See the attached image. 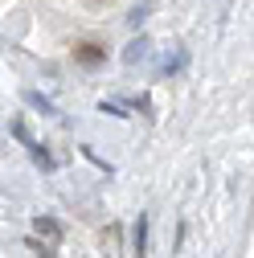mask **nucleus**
<instances>
[{
  "mask_svg": "<svg viewBox=\"0 0 254 258\" xmlns=\"http://www.w3.org/2000/svg\"><path fill=\"white\" fill-rule=\"evenodd\" d=\"M86 5H94V9H103V5H111V0H86Z\"/></svg>",
  "mask_w": 254,
  "mask_h": 258,
  "instance_id": "7",
  "label": "nucleus"
},
{
  "mask_svg": "<svg viewBox=\"0 0 254 258\" xmlns=\"http://www.w3.org/2000/svg\"><path fill=\"white\" fill-rule=\"evenodd\" d=\"M148 254V213H140V221H136V258H144Z\"/></svg>",
  "mask_w": 254,
  "mask_h": 258,
  "instance_id": "3",
  "label": "nucleus"
},
{
  "mask_svg": "<svg viewBox=\"0 0 254 258\" xmlns=\"http://www.w3.org/2000/svg\"><path fill=\"white\" fill-rule=\"evenodd\" d=\"M33 234H37V238H49V242H57V238H61V225H57L53 217H33Z\"/></svg>",
  "mask_w": 254,
  "mask_h": 258,
  "instance_id": "2",
  "label": "nucleus"
},
{
  "mask_svg": "<svg viewBox=\"0 0 254 258\" xmlns=\"http://www.w3.org/2000/svg\"><path fill=\"white\" fill-rule=\"evenodd\" d=\"M74 61H78V66H103V61H107V49H103L99 41H78V45H74Z\"/></svg>",
  "mask_w": 254,
  "mask_h": 258,
  "instance_id": "1",
  "label": "nucleus"
},
{
  "mask_svg": "<svg viewBox=\"0 0 254 258\" xmlns=\"http://www.w3.org/2000/svg\"><path fill=\"white\" fill-rule=\"evenodd\" d=\"M29 246H33V258H53V246H45V250H41V242H29Z\"/></svg>",
  "mask_w": 254,
  "mask_h": 258,
  "instance_id": "6",
  "label": "nucleus"
},
{
  "mask_svg": "<svg viewBox=\"0 0 254 258\" xmlns=\"http://www.w3.org/2000/svg\"><path fill=\"white\" fill-rule=\"evenodd\" d=\"M144 53H148V41H132V45H127V53H123V61H127V66H136Z\"/></svg>",
  "mask_w": 254,
  "mask_h": 258,
  "instance_id": "5",
  "label": "nucleus"
},
{
  "mask_svg": "<svg viewBox=\"0 0 254 258\" xmlns=\"http://www.w3.org/2000/svg\"><path fill=\"white\" fill-rule=\"evenodd\" d=\"M103 250L115 258L119 254V225H107V234H103Z\"/></svg>",
  "mask_w": 254,
  "mask_h": 258,
  "instance_id": "4",
  "label": "nucleus"
}]
</instances>
